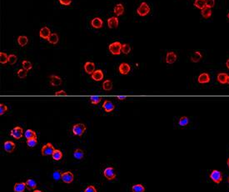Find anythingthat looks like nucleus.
Wrapping results in <instances>:
<instances>
[{
  "instance_id": "obj_18",
  "label": "nucleus",
  "mask_w": 229,
  "mask_h": 192,
  "mask_svg": "<svg viewBox=\"0 0 229 192\" xmlns=\"http://www.w3.org/2000/svg\"><path fill=\"white\" fill-rule=\"evenodd\" d=\"M177 54H176V53L173 52V51H171V52H168L167 54L166 55V62L167 63H173L176 62V60H177Z\"/></svg>"
},
{
  "instance_id": "obj_7",
  "label": "nucleus",
  "mask_w": 229,
  "mask_h": 192,
  "mask_svg": "<svg viewBox=\"0 0 229 192\" xmlns=\"http://www.w3.org/2000/svg\"><path fill=\"white\" fill-rule=\"evenodd\" d=\"M54 151V147L52 146V145L51 143L46 144L45 145H43L42 148V155L44 156H48V155H52V153Z\"/></svg>"
},
{
  "instance_id": "obj_8",
  "label": "nucleus",
  "mask_w": 229,
  "mask_h": 192,
  "mask_svg": "<svg viewBox=\"0 0 229 192\" xmlns=\"http://www.w3.org/2000/svg\"><path fill=\"white\" fill-rule=\"evenodd\" d=\"M73 179H74V175H73V174L71 171H65V172L62 173L61 180L64 183L71 184L73 181Z\"/></svg>"
},
{
  "instance_id": "obj_30",
  "label": "nucleus",
  "mask_w": 229,
  "mask_h": 192,
  "mask_svg": "<svg viewBox=\"0 0 229 192\" xmlns=\"http://www.w3.org/2000/svg\"><path fill=\"white\" fill-rule=\"evenodd\" d=\"M132 192H145V187L142 184H136L132 186Z\"/></svg>"
},
{
  "instance_id": "obj_41",
  "label": "nucleus",
  "mask_w": 229,
  "mask_h": 192,
  "mask_svg": "<svg viewBox=\"0 0 229 192\" xmlns=\"http://www.w3.org/2000/svg\"><path fill=\"white\" fill-rule=\"evenodd\" d=\"M61 176H62V173L59 170L54 171L53 174H52V178L54 179L55 181H59L61 179Z\"/></svg>"
},
{
  "instance_id": "obj_49",
  "label": "nucleus",
  "mask_w": 229,
  "mask_h": 192,
  "mask_svg": "<svg viewBox=\"0 0 229 192\" xmlns=\"http://www.w3.org/2000/svg\"><path fill=\"white\" fill-rule=\"evenodd\" d=\"M226 66H227V68L229 70V59L227 60V63H226Z\"/></svg>"
},
{
  "instance_id": "obj_54",
  "label": "nucleus",
  "mask_w": 229,
  "mask_h": 192,
  "mask_svg": "<svg viewBox=\"0 0 229 192\" xmlns=\"http://www.w3.org/2000/svg\"><path fill=\"white\" fill-rule=\"evenodd\" d=\"M227 17H228V18H229V13H228V14H227Z\"/></svg>"
},
{
  "instance_id": "obj_9",
  "label": "nucleus",
  "mask_w": 229,
  "mask_h": 192,
  "mask_svg": "<svg viewBox=\"0 0 229 192\" xmlns=\"http://www.w3.org/2000/svg\"><path fill=\"white\" fill-rule=\"evenodd\" d=\"M15 147H16L15 143L13 142V141H11V140H7V141H5L4 144V150H5L7 153H12V152L15 150Z\"/></svg>"
},
{
  "instance_id": "obj_34",
  "label": "nucleus",
  "mask_w": 229,
  "mask_h": 192,
  "mask_svg": "<svg viewBox=\"0 0 229 192\" xmlns=\"http://www.w3.org/2000/svg\"><path fill=\"white\" fill-rule=\"evenodd\" d=\"M0 62L2 64H5L6 63H8V56L7 54L1 52L0 53Z\"/></svg>"
},
{
  "instance_id": "obj_45",
  "label": "nucleus",
  "mask_w": 229,
  "mask_h": 192,
  "mask_svg": "<svg viewBox=\"0 0 229 192\" xmlns=\"http://www.w3.org/2000/svg\"><path fill=\"white\" fill-rule=\"evenodd\" d=\"M59 3L64 6H69L72 4V0H59Z\"/></svg>"
},
{
  "instance_id": "obj_50",
  "label": "nucleus",
  "mask_w": 229,
  "mask_h": 192,
  "mask_svg": "<svg viewBox=\"0 0 229 192\" xmlns=\"http://www.w3.org/2000/svg\"><path fill=\"white\" fill-rule=\"evenodd\" d=\"M33 192H43V191H42V190H34Z\"/></svg>"
},
{
  "instance_id": "obj_3",
  "label": "nucleus",
  "mask_w": 229,
  "mask_h": 192,
  "mask_svg": "<svg viewBox=\"0 0 229 192\" xmlns=\"http://www.w3.org/2000/svg\"><path fill=\"white\" fill-rule=\"evenodd\" d=\"M149 13L150 7L145 2H142V4H140V6L138 8V9H137V14H138L139 16H142V17L147 16Z\"/></svg>"
},
{
  "instance_id": "obj_27",
  "label": "nucleus",
  "mask_w": 229,
  "mask_h": 192,
  "mask_svg": "<svg viewBox=\"0 0 229 192\" xmlns=\"http://www.w3.org/2000/svg\"><path fill=\"white\" fill-rule=\"evenodd\" d=\"M28 42V37H26L24 35H21L17 38V44L21 46V47H24Z\"/></svg>"
},
{
  "instance_id": "obj_37",
  "label": "nucleus",
  "mask_w": 229,
  "mask_h": 192,
  "mask_svg": "<svg viewBox=\"0 0 229 192\" xmlns=\"http://www.w3.org/2000/svg\"><path fill=\"white\" fill-rule=\"evenodd\" d=\"M122 52L124 54H129V53L131 52V46L129 45V44H124L122 45Z\"/></svg>"
},
{
  "instance_id": "obj_35",
  "label": "nucleus",
  "mask_w": 229,
  "mask_h": 192,
  "mask_svg": "<svg viewBox=\"0 0 229 192\" xmlns=\"http://www.w3.org/2000/svg\"><path fill=\"white\" fill-rule=\"evenodd\" d=\"M188 123H189V119H188V118H187V116H183V117H181L179 121H178L179 125L183 126V127L187 125Z\"/></svg>"
},
{
  "instance_id": "obj_6",
  "label": "nucleus",
  "mask_w": 229,
  "mask_h": 192,
  "mask_svg": "<svg viewBox=\"0 0 229 192\" xmlns=\"http://www.w3.org/2000/svg\"><path fill=\"white\" fill-rule=\"evenodd\" d=\"M10 135L11 136L14 137V139L19 140L24 135V130L19 126H16V127H14V129L11 130Z\"/></svg>"
},
{
  "instance_id": "obj_10",
  "label": "nucleus",
  "mask_w": 229,
  "mask_h": 192,
  "mask_svg": "<svg viewBox=\"0 0 229 192\" xmlns=\"http://www.w3.org/2000/svg\"><path fill=\"white\" fill-rule=\"evenodd\" d=\"M118 70H119V73L121 74H128V73L130 72L131 70V66L129 65V63H122L119 67H118Z\"/></svg>"
},
{
  "instance_id": "obj_48",
  "label": "nucleus",
  "mask_w": 229,
  "mask_h": 192,
  "mask_svg": "<svg viewBox=\"0 0 229 192\" xmlns=\"http://www.w3.org/2000/svg\"><path fill=\"white\" fill-rule=\"evenodd\" d=\"M118 99H120V100H123V99H126V97H125V96H118Z\"/></svg>"
},
{
  "instance_id": "obj_32",
  "label": "nucleus",
  "mask_w": 229,
  "mask_h": 192,
  "mask_svg": "<svg viewBox=\"0 0 229 192\" xmlns=\"http://www.w3.org/2000/svg\"><path fill=\"white\" fill-rule=\"evenodd\" d=\"M202 15L205 18H209L212 16V10H211V8L205 7L203 9H202Z\"/></svg>"
},
{
  "instance_id": "obj_31",
  "label": "nucleus",
  "mask_w": 229,
  "mask_h": 192,
  "mask_svg": "<svg viewBox=\"0 0 229 192\" xmlns=\"http://www.w3.org/2000/svg\"><path fill=\"white\" fill-rule=\"evenodd\" d=\"M48 41L52 44H56L59 42V35L57 34L56 33L54 34H51V35L49 36V38H48Z\"/></svg>"
},
{
  "instance_id": "obj_29",
  "label": "nucleus",
  "mask_w": 229,
  "mask_h": 192,
  "mask_svg": "<svg viewBox=\"0 0 229 192\" xmlns=\"http://www.w3.org/2000/svg\"><path fill=\"white\" fill-rule=\"evenodd\" d=\"M206 3H207V0H195L193 4H194L195 7L202 10L206 7Z\"/></svg>"
},
{
  "instance_id": "obj_36",
  "label": "nucleus",
  "mask_w": 229,
  "mask_h": 192,
  "mask_svg": "<svg viewBox=\"0 0 229 192\" xmlns=\"http://www.w3.org/2000/svg\"><path fill=\"white\" fill-rule=\"evenodd\" d=\"M22 65H23V69H24V70H27V71L32 70V68H33L31 62H29L28 60H24V61L22 62Z\"/></svg>"
},
{
  "instance_id": "obj_44",
  "label": "nucleus",
  "mask_w": 229,
  "mask_h": 192,
  "mask_svg": "<svg viewBox=\"0 0 229 192\" xmlns=\"http://www.w3.org/2000/svg\"><path fill=\"white\" fill-rule=\"evenodd\" d=\"M84 192H97V189L94 185H88L87 188L84 190Z\"/></svg>"
},
{
  "instance_id": "obj_33",
  "label": "nucleus",
  "mask_w": 229,
  "mask_h": 192,
  "mask_svg": "<svg viewBox=\"0 0 229 192\" xmlns=\"http://www.w3.org/2000/svg\"><path fill=\"white\" fill-rule=\"evenodd\" d=\"M112 88H113V82L109 80H105L103 83V89L105 91H109L111 90Z\"/></svg>"
},
{
  "instance_id": "obj_25",
  "label": "nucleus",
  "mask_w": 229,
  "mask_h": 192,
  "mask_svg": "<svg viewBox=\"0 0 229 192\" xmlns=\"http://www.w3.org/2000/svg\"><path fill=\"white\" fill-rule=\"evenodd\" d=\"M25 183H26V186H27V188L28 190H35L37 187V183L33 179H28L26 181Z\"/></svg>"
},
{
  "instance_id": "obj_39",
  "label": "nucleus",
  "mask_w": 229,
  "mask_h": 192,
  "mask_svg": "<svg viewBox=\"0 0 229 192\" xmlns=\"http://www.w3.org/2000/svg\"><path fill=\"white\" fill-rule=\"evenodd\" d=\"M17 61V57L15 54H9L8 56V63L11 65H14V63H16V62Z\"/></svg>"
},
{
  "instance_id": "obj_24",
  "label": "nucleus",
  "mask_w": 229,
  "mask_h": 192,
  "mask_svg": "<svg viewBox=\"0 0 229 192\" xmlns=\"http://www.w3.org/2000/svg\"><path fill=\"white\" fill-rule=\"evenodd\" d=\"M24 136L27 140H30V139L37 138V134L33 129H27L24 133Z\"/></svg>"
},
{
  "instance_id": "obj_22",
  "label": "nucleus",
  "mask_w": 229,
  "mask_h": 192,
  "mask_svg": "<svg viewBox=\"0 0 229 192\" xmlns=\"http://www.w3.org/2000/svg\"><path fill=\"white\" fill-rule=\"evenodd\" d=\"M113 12L114 14H116V16H121L124 13V7L122 4H118L114 7V9H113Z\"/></svg>"
},
{
  "instance_id": "obj_14",
  "label": "nucleus",
  "mask_w": 229,
  "mask_h": 192,
  "mask_svg": "<svg viewBox=\"0 0 229 192\" xmlns=\"http://www.w3.org/2000/svg\"><path fill=\"white\" fill-rule=\"evenodd\" d=\"M210 75L208 73H201L198 78V81L199 84H208L210 82Z\"/></svg>"
},
{
  "instance_id": "obj_40",
  "label": "nucleus",
  "mask_w": 229,
  "mask_h": 192,
  "mask_svg": "<svg viewBox=\"0 0 229 192\" xmlns=\"http://www.w3.org/2000/svg\"><path fill=\"white\" fill-rule=\"evenodd\" d=\"M17 74L18 78L24 79V78L27 77V70H25L24 69H20V70H18V71H17Z\"/></svg>"
},
{
  "instance_id": "obj_15",
  "label": "nucleus",
  "mask_w": 229,
  "mask_h": 192,
  "mask_svg": "<svg viewBox=\"0 0 229 192\" xmlns=\"http://www.w3.org/2000/svg\"><path fill=\"white\" fill-rule=\"evenodd\" d=\"M84 70L85 72L88 74H92L95 71V63H93V62H86L85 64H84Z\"/></svg>"
},
{
  "instance_id": "obj_46",
  "label": "nucleus",
  "mask_w": 229,
  "mask_h": 192,
  "mask_svg": "<svg viewBox=\"0 0 229 192\" xmlns=\"http://www.w3.org/2000/svg\"><path fill=\"white\" fill-rule=\"evenodd\" d=\"M215 4V1L214 0H207V3H206V7L211 8L214 6Z\"/></svg>"
},
{
  "instance_id": "obj_17",
  "label": "nucleus",
  "mask_w": 229,
  "mask_h": 192,
  "mask_svg": "<svg viewBox=\"0 0 229 192\" xmlns=\"http://www.w3.org/2000/svg\"><path fill=\"white\" fill-rule=\"evenodd\" d=\"M91 77L92 79L95 81H101L103 79V73L101 70H97L94 71V73L91 74Z\"/></svg>"
},
{
  "instance_id": "obj_16",
  "label": "nucleus",
  "mask_w": 229,
  "mask_h": 192,
  "mask_svg": "<svg viewBox=\"0 0 229 192\" xmlns=\"http://www.w3.org/2000/svg\"><path fill=\"white\" fill-rule=\"evenodd\" d=\"M51 35V31L48 27H43L39 31V36L40 38H44V39H48L49 38V36Z\"/></svg>"
},
{
  "instance_id": "obj_12",
  "label": "nucleus",
  "mask_w": 229,
  "mask_h": 192,
  "mask_svg": "<svg viewBox=\"0 0 229 192\" xmlns=\"http://www.w3.org/2000/svg\"><path fill=\"white\" fill-rule=\"evenodd\" d=\"M91 25L94 28H101L103 25V21L102 20V18L98 17H96L93 18L91 20Z\"/></svg>"
},
{
  "instance_id": "obj_38",
  "label": "nucleus",
  "mask_w": 229,
  "mask_h": 192,
  "mask_svg": "<svg viewBox=\"0 0 229 192\" xmlns=\"http://www.w3.org/2000/svg\"><path fill=\"white\" fill-rule=\"evenodd\" d=\"M27 145L29 147H35L37 145H38V140H37V138H33V139H30V140H27Z\"/></svg>"
},
{
  "instance_id": "obj_13",
  "label": "nucleus",
  "mask_w": 229,
  "mask_h": 192,
  "mask_svg": "<svg viewBox=\"0 0 229 192\" xmlns=\"http://www.w3.org/2000/svg\"><path fill=\"white\" fill-rule=\"evenodd\" d=\"M50 79V84L52 86H59L62 84V79L59 76H57V75H51L49 77Z\"/></svg>"
},
{
  "instance_id": "obj_1",
  "label": "nucleus",
  "mask_w": 229,
  "mask_h": 192,
  "mask_svg": "<svg viewBox=\"0 0 229 192\" xmlns=\"http://www.w3.org/2000/svg\"><path fill=\"white\" fill-rule=\"evenodd\" d=\"M72 131H73L74 135L82 136L83 134L85 133V131H86V126H85L84 124L78 123V124H76V125H74L73 126Z\"/></svg>"
},
{
  "instance_id": "obj_52",
  "label": "nucleus",
  "mask_w": 229,
  "mask_h": 192,
  "mask_svg": "<svg viewBox=\"0 0 229 192\" xmlns=\"http://www.w3.org/2000/svg\"><path fill=\"white\" fill-rule=\"evenodd\" d=\"M227 84H229V77H228V80H227Z\"/></svg>"
},
{
  "instance_id": "obj_53",
  "label": "nucleus",
  "mask_w": 229,
  "mask_h": 192,
  "mask_svg": "<svg viewBox=\"0 0 229 192\" xmlns=\"http://www.w3.org/2000/svg\"><path fill=\"white\" fill-rule=\"evenodd\" d=\"M227 182H228V184H229V177L227 178Z\"/></svg>"
},
{
  "instance_id": "obj_21",
  "label": "nucleus",
  "mask_w": 229,
  "mask_h": 192,
  "mask_svg": "<svg viewBox=\"0 0 229 192\" xmlns=\"http://www.w3.org/2000/svg\"><path fill=\"white\" fill-rule=\"evenodd\" d=\"M108 25L110 28H115L118 26V18L117 17H111L108 19Z\"/></svg>"
},
{
  "instance_id": "obj_20",
  "label": "nucleus",
  "mask_w": 229,
  "mask_h": 192,
  "mask_svg": "<svg viewBox=\"0 0 229 192\" xmlns=\"http://www.w3.org/2000/svg\"><path fill=\"white\" fill-rule=\"evenodd\" d=\"M228 77H229V75L227 74V73H218V77H217V79H218V81L220 84H227Z\"/></svg>"
},
{
  "instance_id": "obj_23",
  "label": "nucleus",
  "mask_w": 229,
  "mask_h": 192,
  "mask_svg": "<svg viewBox=\"0 0 229 192\" xmlns=\"http://www.w3.org/2000/svg\"><path fill=\"white\" fill-rule=\"evenodd\" d=\"M202 58V53L200 51H196V52L191 56V60L192 62H193V63H198L199 62L201 59Z\"/></svg>"
},
{
  "instance_id": "obj_43",
  "label": "nucleus",
  "mask_w": 229,
  "mask_h": 192,
  "mask_svg": "<svg viewBox=\"0 0 229 192\" xmlns=\"http://www.w3.org/2000/svg\"><path fill=\"white\" fill-rule=\"evenodd\" d=\"M7 111H8L7 106L4 105V104H3V103H1V104H0V115H4V114H5Z\"/></svg>"
},
{
  "instance_id": "obj_5",
  "label": "nucleus",
  "mask_w": 229,
  "mask_h": 192,
  "mask_svg": "<svg viewBox=\"0 0 229 192\" xmlns=\"http://www.w3.org/2000/svg\"><path fill=\"white\" fill-rule=\"evenodd\" d=\"M103 175L105 176V178L108 180V181H113L116 178L117 174L115 171L114 168L113 167H107L103 171Z\"/></svg>"
},
{
  "instance_id": "obj_4",
  "label": "nucleus",
  "mask_w": 229,
  "mask_h": 192,
  "mask_svg": "<svg viewBox=\"0 0 229 192\" xmlns=\"http://www.w3.org/2000/svg\"><path fill=\"white\" fill-rule=\"evenodd\" d=\"M210 179L216 184H220L222 181V172L217 170H213L210 174Z\"/></svg>"
},
{
  "instance_id": "obj_26",
  "label": "nucleus",
  "mask_w": 229,
  "mask_h": 192,
  "mask_svg": "<svg viewBox=\"0 0 229 192\" xmlns=\"http://www.w3.org/2000/svg\"><path fill=\"white\" fill-rule=\"evenodd\" d=\"M73 157L76 160H82L84 157V151L81 149H77L73 152Z\"/></svg>"
},
{
  "instance_id": "obj_11",
  "label": "nucleus",
  "mask_w": 229,
  "mask_h": 192,
  "mask_svg": "<svg viewBox=\"0 0 229 192\" xmlns=\"http://www.w3.org/2000/svg\"><path fill=\"white\" fill-rule=\"evenodd\" d=\"M103 109L105 110V112L110 113L115 109V105L110 100H105L103 102Z\"/></svg>"
},
{
  "instance_id": "obj_28",
  "label": "nucleus",
  "mask_w": 229,
  "mask_h": 192,
  "mask_svg": "<svg viewBox=\"0 0 229 192\" xmlns=\"http://www.w3.org/2000/svg\"><path fill=\"white\" fill-rule=\"evenodd\" d=\"M52 160H54L56 161H60L62 158V153L60 150H54L53 153L52 155Z\"/></svg>"
},
{
  "instance_id": "obj_51",
  "label": "nucleus",
  "mask_w": 229,
  "mask_h": 192,
  "mask_svg": "<svg viewBox=\"0 0 229 192\" xmlns=\"http://www.w3.org/2000/svg\"><path fill=\"white\" fill-rule=\"evenodd\" d=\"M227 166H228V168H229V158H228V160H227Z\"/></svg>"
},
{
  "instance_id": "obj_2",
  "label": "nucleus",
  "mask_w": 229,
  "mask_h": 192,
  "mask_svg": "<svg viewBox=\"0 0 229 192\" xmlns=\"http://www.w3.org/2000/svg\"><path fill=\"white\" fill-rule=\"evenodd\" d=\"M108 49L113 55H119L122 52V44L120 42H113L109 44Z\"/></svg>"
},
{
  "instance_id": "obj_42",
  "label": "nucleus",
  "mask_w": 229,
  "mask_h": 192,
  "mask_svg": "<svg viewBox=\"0 0 229 192\" xmlns=\"http://www.w3.org/2000/svg\"><path fill=\"white\" fill-rule=\"evenodd\" d=\"M91 103L93 104V105H97V104H99L102 100V98L101 97H96V96H93V97H91L90 98Z\"/></svg>"
},
{
  "instance_id": "obj_47",
  "label": "nucleus",
  "mask_w": 229,
  "mask_h": 192,
  "mask_svg": "<svg viewBox=\"0 0 229 192\" xmlns=\"http://www.w3.org/2000/svg\"><path fill=\"white\" fill-rule=\"evenodd\" d=\"M66 92L64 90H59L55 92V95H58V96H59V95H66Z\"/></svg>"
},
{
  "instance_id": "obj_19",
  "label": "nucleus",
  "mask_w": 229,
  "mask_h": 192,
  "mask_svg": "<svg viewBox=\"0 0 229 192\" xmlns=\"http://www.w3.org/2000/svg\"><path fill=\"white\" fill-rule=\"evenodd\" d=\"M27 188L26 183L24 182H18L16 183L14 186V192H24L25 190Z\"/></svg>"
}]
</instances>
